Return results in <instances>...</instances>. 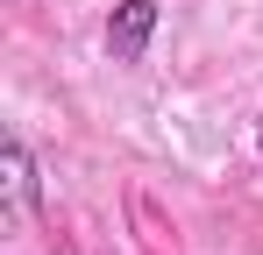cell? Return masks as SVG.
I'll use <instances>...</instances> for the list:
<instances>
[{
	"mask_svg": "<svg viewBox=\"0 0 263 255\" xmlns=\"http://www.w3.org/2000/svg\"><path fill=\"white\" fill-rule=\"evenodd\" d=\"M149 29H157V0H121L114 22H107V50H114L121 64H135L142 42H149Z\"/></svg>",
	"mask_w": 263,
	"mask_h": 255,
	"instance_id": "obj_1",
	"label": "cell"
},
{
	"mask_svg": "<svg viewBox=\"0 0 263 255\" xmlns=\"http://www.w3.org/2000/svg\"><path fill=\"white\" fill-rule=\"evenodd\" d=\"M256 142H263V135H256Z\"/></svg>",
	"mask_w": 263,
	"mask_h": 255,
	"instance_id": "obj_2",
	"label": "cell"
}]
</instances>
